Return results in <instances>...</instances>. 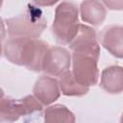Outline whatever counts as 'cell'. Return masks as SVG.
I'll return each instance as SVG.
<instances>
[{"instance_id": "1", "label": "cell", "mask_w": 123, "mask_h": 123, "mask_svg": "<svg viewBox=\"0 0 123 123\" xmlns=\"http://www.w3.org/2000/svg\"><path fill=\"white\" fill-rule=\"evenodd\" d=\"M48 48V44L38 38L10 37L3 44V55L14 64L24 65L33 71H40Z\"/></svg>"}, {"instance_id": "2", "label": "cell", "mask_w": 123, "mask_h": 123, "mask_svg": "<svg viewBox=\"0 0 123 123\" xmlns=\"http://www.w3.org/2000/svg\"><path fill=\"white\" fill-rule=\"evenodd\" d=\"M7 32L11 37L37 38L47 26L42 12L31 6L22 13L6 20Z\"/></svg>"}, {"instance_id": "3", "label": "cell", "mask_w": 123, "mask_h": 123, "mask_svg": "<svg viewBox=\"0 0 123 123\" xmlns=\"http://www.w3.org/2000/svg\"><path fill=\"white\" fill-rule=\"evenodd\" d=\"M78 8L72 2H61L55 11L52 33L56 40L62 44H69L77 36L80 23Z\"/></svg>"}, {"instance_id": "4", "label": "cell", "mask_w": 123, "mask_h": 123, "mask_svg": "<svg viewBox=\"0 0 123 123\" xmlns=\"http://www.w3.org/2000/svg\"><path fill=\"white\" fill-rule=\"evenodd\" d=\"M42 106L34 95H27L18 100L2 97L0 106L1 120L2 122L12 123L21 116L41 111Z\"/></svg>"}, {"instance_id": "5", "label": "cell", "mask_w": 123, "mask_h": 123, "mask_svg": "<svg viewBox=\"0 0 123 123\" xmlns=\"http://www.w3.org/2000/svg\"><path fill=\"white\" fill-rule=\"evenodd\" d=\"M99 56L88 53H72V74L76 81L84 86L96 85L99 77L97 67Z\"/></svg>"}, {"instance_id": "6", "label": "cell", "mask_w": 123, "mask_h": 123, "mask_svg": "<svg viewBox=\"0 0 123 123\" xmlns=\"http://www.w3.org/2000/svg\"><path fill=\"white\" fill-rule=\"evenodd\" d=\"M71 59L69 52L61 46L49 47L43 62L42 71L51 77H61L67 71L71 64Z\"/></svg>"}, {"instance_id": "7", "label": "cell", "mask_w": 123, "mask_h": 123, "mask_svg": "<svg viewBox=\"0 0 123 123\" xmlns=\"http://www.w3.org/2000/svg\"><path fill=\"white\" fill-rule=\"evenodd\" d=\"M69 47L72 52L88 53L96 56L100 55V46L96 38L95 30L87 25H80L79 32L69 43Z\"/></svg>"}, {"instance_id": "8", "label": "cell", "mask_w": 123, "mask_h": 123, "mask_svg": "<svg viewBox=\"0 0 123 123\" xmlns=\"http://www.w3.org/2000/svg\"><path fill=\"white\" fill-rule=\"evenodd\" d=\"M34 96L43 105L48 106L54 103L61 95V88L59 82L48 75L40 76L33 89Z\"/></svg>"}, {"instance_id": "9", "label": "cell", "mask_w": 123, "mask_h": 123, "mask_svg": "<svg viewBox=\"0 0 123 123\" xmlns=\"http://www.w3.org/2000/svg\"><path fill=\"white\" fill-rule=\"evenodd\" d=\"M100 42L112 56L123 59V26L110 25L100 34Z\"/></svg>"}, {"instance_id": "10", "label": "cell", "mask_w": 123, "mask_h": 123, "mask_svg": "<svg viewBox=\"0 0 123 123\" xmlns=\"http://www.w3.org/2000/svg\"><path fill=\"white\" fill-rule=\"evenodd\" d=\"M100 86L108 93L123 92V67L119 65L106 67L101 73Z\"/></svg>"}, {"instance_id": "11", "label": "cell", "mask_w": 123, "mask_h": 123, "mask_svg": "<svg viewBox=\"0 0 123 123\" xmlns=\"http://www.w3.org/2000/svg\"><path fill=\"white\" fill-rule=\"evenodd\" d=\"M82 19L91 25H100L106 18V7L100 1H84L80 5Z\"/></svg>"}, {"instance_id": "12", "label": "cell", "mask_w": 123, "mask_h": 123, "mask_svg": "<svg viewBox=\"0 0 123 123\" xmlns=\"http://www.w3.org/2000/svg\"><path fill=\"white\" fill-rule=\"evenodd\" d=\"M45 123H76L74 113L65 106L57 104L50 106L44 112Z\"/></svg>"}, {"instance_id": "13", "label": "cell", "mask_w": 123, "mask_h": 123, "mask_svg": "<svg viewBox=\"0 0 123 123\" xmlns=\"http://www.w3.org/2000/svg\"><path fill=\"white\" fill-rule=\"evenodd\" d=\"M59 85L62 93L66 96H82L89 90V87L84 86L76 81L70 70L60 77Z\"/></svg>"}, {"instance_id": "14", "label": "cell", "mask_w": 123, "mask_h": 123, "mask_svg": "<svg viewBox=\"0 0 123 123\" xmlns=\"http://www.w3.org/2000/svg\"><path fill=\"white\" fill-rule=\"evenodd\" d=\"M103 4L111 10H123V1H103Z\"/></svg>"}, {"instance_id": "15", "label": "cell", "mask_w": 123, "mask_h": 123, "mask_svg": "<svg viewBox=\"0 0 123 123\" xmlns=\"http://www.w3.org/2000/svg\"><path fill=\"white\" fill-rule=\"evenodd\" d=\"M120 123H123V113L121 115V118H120Z\"/></svg>"}]
</instances>
